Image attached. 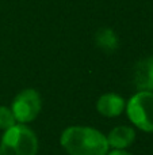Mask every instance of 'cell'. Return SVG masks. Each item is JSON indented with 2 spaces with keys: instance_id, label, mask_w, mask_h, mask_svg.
<instances>
[{
  "instance_id": "obj_1",
  "label": "cell",
  "mask_w": 153,
  "mask_h": 155,
  "mask_svg": "<svg viewBox=\"0 0 153 155\" xmlns=\"http://www.w3.org/2000/svg\"><path fill=\"white\" fill-rule=\"evenodd\" d=\"M61 146L69 155H107V137L88 127H69L61 134Z\"/></svg>"
},
{
  "instance_id": "obj_2",
  "label": "cell",
  "mask_w": 153,
  "mask_h": 155,
  "mask_svg": "<svg viewBox=\"0 0 153 155\" xmlns=\"http://www.w3.org/2000/svg\"><path fill=\"white\" fill-rule=\"evenodd\" d=\"M2 155H35L38 140L24 124H15L4 132L0 144Z\"/></svg>"
},
{
  "instance_id": "obj_3",
  "label": "cell",
  "mask_w": 153,
  "mask_h": 155,
  "mask_svg": "<svg viewBox=\"0 0 153 155\" xmlns=\"http://www.w3.org/2000/svg\"><path fill=\"white\" fill-rule=\"evenodd\" d=\"M129 120L144 132H153V93L138 91L126 105Z\"/></svg>"
},
{
  "instance_id": "obj_4",
  "label": "cell",
  "mask_w": 153,
  "mask_h": 155,
  "mask_svg": "<svg viewBox=\"0 0 153 155\" xmlns=\"http://www.w3.org/2000/svg\"><path fill=\"white\" fill-rule=\"evenodd\" d=\"M41 97L38 91L33 88L23 90L14 98L11 110L18 123L26 124L33 121L41 112Z\"/></svg>"
},
{
  "instance_id": "obj_5",
  "label": "cell",
  "mask_w": 153,
  "mask_h": 155,
  "mask_svg": "<svg viewBox=\"0 0 153 155\" xmlns=\"http://www.w3.org/2000/svg\"><path fill=\"white\" fill-rule=\"evenodd\" d=\"M96 109L105 117H118L125 109V101L118 94L108 93L98 99Z\"/></svg>"
},
{
  "instance_id": "obj_6",
  "label": "cell",
  "mask_w": 153,
  "mask_h": 155,
  "mask_svg": "<svg viewBox=\"0 0 153 155\" xmlns=\"http://www.w3.org/2000/svg\"><path fill=\"white\" fill-rule=\"evenodd\" d=\"M134 84L141 91H153V57L141 60L136 65Z\"/></svg>"
},
{
  "instance_id": "obj_7",
  "label": "cell",
  "mask_w": 153,
  "mask_h": 155,
  "mask_svg": "<svg viewBox=\"0 0 153 155\" xmlns=\"http://www.w3.org/2000/svg\"><path fill=\"white\" fill-rule=\"evenodd\" d=\"M107 143L110 147H113L114 150H125L126 147H129L136 137V132L132 127L127 125H119L115 127L113 131L108 134Z\"/></svg>"
},
{
  "instance_id": "obj_8",
  "label": "cell",
  "mask_w": 153,
  "mask_h": 155,
  "mask_svg": "<svg viewBox=\"0 0 153 155\" xmlns=\"http://www.w3.org/2000/svg\"><path fill=\"white\" fill-rule=\"evenodd\" d=\"M95 40H96V45L107 53L114 52L118 46V38L111 29H100L96 33Z\"/></svg>"
},
{
  "instance_id": "obj_9",
  "label": "cell",
  "mask_w": 153,
  "mask_h": 155,
  "mask_svg": "<svg viewBox=\"0 0 153 155\" xmlns=\"http://www.w3.org/2000/svg\"><path fill=\"white\" fill-rule=\"evenodd\" d=\"M16 124V120L14 117V113L11 109L5 106H0V129H10Z\"/></svg>"
},
{
  "instance_id": "obj_10",
  "label": "cell",
  "mask_w": 153,
  "mask_h": 155,
  "mask_svg": "<svg viewBox=\"0 0 153 155\" xmlns=\"http://www.w3.org/2000/svg\"><path fill=\"white\" fill-rule=\"evenodd\" d=\"M107 155H132V154L126 153L125 150H114L111 153H107Z\"/></svg>"
},
{
  "instance_id": "obj_11",
  "label": "cell",
  "mask_w": 153,
  "mask_h": 155,
  "mask_svg": "<svg viewBox=\"0 0 153 155\" xmlns=\"http://www.w3.org/2000/svg\"><path fill=\"white\" fill-rule=\"evenodd\" d=\"M0 155H2V150H0Z\"/></svg>"
}]
</instances>
